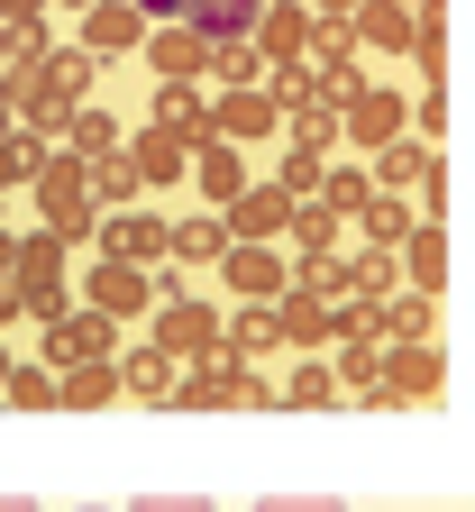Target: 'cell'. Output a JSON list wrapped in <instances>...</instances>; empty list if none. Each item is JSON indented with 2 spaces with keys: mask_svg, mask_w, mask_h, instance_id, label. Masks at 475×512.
I'll return each mask as SVG.
<instances>
[{
  "mask_svg": "<svg viewBox=\"0 0 475 512\" xmlns=\"http://www.w3.org/2000/svg\"><path fill=\"white\" fill-rule=\"evenodd\" d=\"M393 339H439V302L430 293H384V348Z\"/></svg>",
  "mask_w": 475,
  "mask_h": 512,
  "instance_id": "30",
  "label": "cell"
},
{
  "mask_svg": "<svg viewBox=\"0 0 475 512\" xmlns=\"http://www.w3.org/2000/svg\"><path fill=\"white\" fill-rule=\"evenodd\" d=\"M348 229H366V256H393L402 238H412V229H421V211H412V202H402V192H375V202H366V211H357Z\"/></svg>",
  "mask_w": 475,
  "mask_h": 512,
  "instance_id": "24",
  "label": "cell"
},
{
  "mask_svg": "<svg viewBox=\"0 0 475 512\" xmlns=\"http://www.w3.org/2000/svg\"><path fill=\"white\" fill-rule=\"evenodd\" d=\"M302 10H338V19H348V10H357V0H302Z\"/></svg>",
  "mask_w": 475,
  "mask_h": 512,
  "instance_id": "46",
  "label": "cell"
},
{
  "mask_svg": "<svg viewBox=\"0 0 475 512\" xmlns=\"http://www.w3.org/2000/svg\"><path fill=\"white\" fill-rule=\"evenodd\" d=\"M64 147H74L83 165H101V156H119V147H128V128H119V119H110L101 101H83L74 119H64Z\"/></svg>",
  "mask_w": 475,
  "mask_h": 512,
  "instance_id": "26",
  "label": "cell"
},
{
  "mask_svg": "<svg viewBox=\"0 0 475 512\" xmlns=\"http://www.w3.org/2000/svg\"><path fill=\"white\" fill-rule=\"evenodd\" d=\"M138 55H147V74H156V83H201V92H211V46H201L183 19L147 28V46H138Z\"/></svg>",
  "mask_w": 475,
  "mask_h": 512,
  "instance_id": "10",
  "label": "cell"
},
{
  "mask_svg": "<svg viewBox=\"0 0 475 512\" xmlns=\"http://www.w3.org/2000/svg\"><path fill=\"white\" fill-rule=\"evenodd\" d=\"M0 512H46V503L37 494H0Z\"/></svg>",
  "mask_w": 475,
  "mask_h": 512,
  "instance_id": "45",
  "label": "cell"
},
{
  "mask_svg": "<svg viewBox=\"0 0 475 512\" xmlns=\"http://www.w3.org/2000/svg\"><path fill=\"white\" fill-rule=\"evenodd\" d=\"M37 165H46V138H37V128H19V119H0V192H28Z\"/></svg>",
  "mask_w": 475,
  "mask_h": 512,
  "instance_id": "28",
  "label": "cell"
},
{
  "mask_svg": "<svg viewBox=\"0 0 475 512\" xmlns=\"http://www.w3.org/2000/svg\"><path fill=\"white\" fill-rule=\"evenodd\" d=\"M430 165H448L430 138H393V147H375V156H366V183H375V192H402V202H412Z\"/></svg>",
  "mask_w": 475,
  "mask_h": 512,
  "instance_id": "15",
  "label": "cell"
},
{
  "mask_svg": "<svg viewBox=\"0 0 475 512\" xmlns=\"http://www.w3.org/2000/svg\"><path fill=\"white\" fill-rule=\"evenodd\" d=\"M247 512H348V503L338 494H256Z\"/></svg>",
  "mask_w": 475,
  "mask_h": 512,
  "instance_id": "41",
  "label": "cell"
},
{
  "mask_svg": "<svg viewBox=\"0 0 475 512\" xmlns=\"http://www.w3.org/2000/svg\"><path fill=\"white\" fill-rule=\"evenodd\" d=\"M74 302L128 330V320H147V311H156V275H147V266H119V256H92V275L74 284Z\"/></svg>",
  "mask_w": 475,
  "mask_h": 512,
  "instance_id": "3",
  "label": "cell"
},
{
  "mask_svg": "<svg viewBox=\"0 0 475 512\" xmlns=\"http://www.w3.org/2000/svg\"><path fill=\"white\" fill-rule=\"evenodd\" d=\"M183 174H192V192H201V211H229L238 192H247V147H220V138H201Z\"/></svg>",
  "mask_w": 475,
  "mask_h": 512,
  "instance_id": "13",
  "label": "cell"
},
{
  "mask_svg": "<svg viewBox=\"0 0 475 512\" xmlns=\"http://www.w3.org/2000/svg\"><path fill=\"white\" fill-rule=\"evenodd\" d=\"M320 202H329L338 220H357V211L375 202V183H366V165H348V156H329V174H320Z\"/></svg>",
  "mask_w": 475,
  "mask_h": 512,
  "instance_id": "31",
  "label": "cell"
},
{
  "mask_svg": "<svg viewBox=\"0 0 475 512\" xmlns=\"http://www.w3.org/2000/svg\"><path fill=\"white\" fill-rule=\"evenodd\" d=\"M101 357H119V320H101V311H83V302H74V311L46 330V357H37V366H55V375H64V366H101Z\"/></svg>",
  "mask_w": 475,
  "mask_h": 512,
  "instance_id": "7",
  "label": "cell"
},
{
  "mask_svg": "<svg viewBox=\"0 0 475 512\" xmlns=\"http://www.w3.org/2000/svg\"><path fill=\"white\" fill-rule=\"evenodd\" d=\"M119 512H220L211 494H128Z\"/></svg>",
  "mask_w": 475,
  "mask_h": 512,
  "instance_id": "40",
  "label": "cell"
},
{
  "mask_svg": "<svg viewBox=\"0 0 475 512\" xmlns=\"http://www.w3.org/2000/svg\"><path fill=\"white\" fill-rule=\"evenodd\" d=\"M74 110H83V101L64 92V83L46 74V64H10V119H19V128H37V138L55 147V138H64V119H74Z\"/></svg>",
  "mask_w": 475,
  "mask_h": 512,
  "instance_id": "4",
  "label": "cell"
},
{
  "mask_svg": "<svg viewBox=\"0 0 475 512\" xmlns=\"http://www.w3.org/2000/svg\"><path fill=\"white\" fill-rule=\"evenodd\" d=\"M211 138L220 147H256V138H284V110L265 83H238V92H211Z\"/></svg>",
  "mask_w": 475,
  "mask_h": 512,
  "instance_id": "6",
  "label": "cell"
},
{
  "mask_svg": "<svg viewBox=\"0 0 475 512\" xmlns=\"http://www.w3.org/2000/svg\"><path fill=\"white\" fill-rule=\"evenodd\" d=\"M128 10H138L147 28H165V19H183V0H128Z\"/></svg>",
  "mask_w": 475,
  "mask_h": 512,
  "instance_id": "43",
  "label": "cell"
},
{
  "mask_svg": "<svg viewBox=\"0 0 475 512\" xmlns=\"http://www.w3.org/2000/svg\"><path fill=\"white\" fill-rule=\"evenodd\" d=\"M0 202H10V192H0Z\"/></svg>",
  "mask_w": 475,
  "mask_h": 512,
  "instance_id": "53",
  "label": "cell"
},
{
  "mask_svg": "<svg viewBox=\"0 0 475 512\" xmlns=\"http://www.w3.org/2000/svg\"><path fill=\"white\" fill-rule=\"evenodd\" d=\"M0 403L10 412H55V366H10L0 375Z\"/></svg>",
  "mask_w": 475,
  "mask_h": 512,
  "instance_id": "33",
  "label": "cell"
},
{
  "mask_svg": "<svg viewBox=\"0 0 475 512\" xmlns=\"http://www.w3.org/2000/svg\"><path fill=\"white\" fill-rule=\"evenodd\" d=\"M320 174H329V156H311V147H284V165H275V183L293 202H320Z\"/></svg>",
  "mask_w": 475,
  "mask_h": 512,
  "instance_id": "37",
  "label": "cell"
},
{
  "mask_svg": "<svg viewBox=\"0 0 475 512\" xmlns=\"http://www.w3.org/2000/svg\"><path fill=\"white\" fill-rule=\"evenodd\" d=\"M338 238H348V220H338L329 202H293V229H284L293 266H302V256H338Z\"/></svg>",
  "mask_w": 475,
  "mask_h": 512,
  "instance_id": "25",
  "label": "cell"
},
{
  "mask_svg": "<svg viewBox=\"0 0 475 512\" xmlns=\"http://www.w3.org/2000/svg\"><path fill=\"white\" fill-rule=\"evenodd\" d=\"M220 256H229L220 211H192V220H174V256H165V266H220Z\"/></svg>",
  "mask_w": 475,
  "mask_h": 512,
  "instance_id": "27",
  "label": "cell"
},
{
  "mask_svg": "<svg viewBox=\"0 0 475 512\" xmlns=\"http://www.w3.org/2000/svg\"><path fill=\"white\" fill-rule=\"evenodd\" d=\"M0 284H10V229H0Z\"/></svg>",
  "mask_w": 475,
  "mask_h": 512,
  "instance_id": "47",
  "label": "cell"
},
{
  "mask_svg": "<svg viewBox=\"0 0 475 512\" xmlns=\"http://www.w3.org/2000/svg\"><path fill=\"white\" fill-rule=\"evenodd\" d=\"M284 138H293V147H311V156H329V147H338V110H329V101L284 110Z\"/></svg>",
  "mask_w": 475,
  "mask_h": 512,
  "instance_id": "34",
  "label": "cell"
},
{
  "mask_svg": "<svg viewBox=\"0 0 475 512\" xmlns=\"http://www.w3.org/2000/svg\"><path fill=\"white\" fill-rule=\"evenodd\" d=\"M275 403H284V412H329V403H338L329 357H302V366H293V384H275Z\"/></svg>",
  "mask_w": 475,
  "mask_h": 512,
  "instance_id": "29",
  "label": "cell"
},
{
  "mask_svg": "<svg viewBox=\"0 0 475 512\" xmlns=\"http://www.w3.org/2000/svg\"><path fill=\"white\" fill-rule=\"evenodd\" d=\"M238 83H265V55L256 46H211V92H238Z\"/></svg>",
  "mask_w": 475,
  "mask_h": 512,
  "instance_id": "36",
  "label": "cell"
},
{
  "mask_svg": "<svg viewBox=\"0 0 475 512\" xmlns=\"http://www.w3.org/2000/svg\"><path fill=\"white\" fill-rule=\"evenodd\" d=\"M265 348H284V320H275V302H238V311L220 320V357H238V366H256Z\"/></svg>",
  "mask_w": 475,
  "mask_h": 512,
  "instance_id": "18",
  "label": "cell"
},
{
  "mask_svg": "<svg viewBox=\"0 0 475 512\" xmlns=\"http://www.w3.org/2000/svg\"><path fill=\"white\" fill-rule=\"evenodd\" d=\"M110 403H119V357L64 366V375H55V412H110Z\"/></svg>",
  "mask_w": 475,
  "mask_h": 512,
  "instance_id": "22",
  "label": "cell"
},
{
  "mask_svg": "<svg viewBox=\"0 0 475 512\" xmlns=\"http://www.w3.org/2000/svg\"><path fill=\"white\" fill-rule=\"evenodd\" d=\"M220 229H229V238H256V247H284V229H293V192H284L275 174H265V183H247L238 202L220 211Z\"/></svg>",
  "mask_w": 475,
  "mask_h": 512,
  "instance_id": "8",
  "label": "cell"
},
{
  "mask_svg": "<svg viewBox=\"0 0 475 512\" xmlns=\"http://www.w3.org/2000/svg\"><path fill=\"white\" fill-rule=\"evenodd\" d=\"M10 330H19V293L0 284V339H10Z\"/></svg>",
  "mask_w": 475,
  "mask_h": 512,
  "instance_id": "44",
  "label": "cell"
},
{
  "mask_svg": "<svg viewBox=\"0 0 475 512\" xmlns=\"http://www.w3.org/2000/svg\"><path fill=\"white\" fill-rule=\"evenodd\" d=\"M174 394V357L147 339V348H119V403H165Z\"/></svg>",
  "mask_w": 475,
  "mask_h": 512,
  "instance_id": "21",
  "label": "cell"
},
{
  "mask_svg": "<svg viewBox=\"0 0 475 512\" xmlns=\"http://www.w3.org/2000/svg\"><path fill=\"white\" fill-rule=\"evenodd\" d=\"M46 10H92V0H46Z\"/></svg>",
  "mask_w": 475,
  "mask_h": 512,
  "instance_id": "49",
  "label": "cell"
},
{
  "mask_svg": "<svg viewBox=\"0 0 475 512\" xmlns=\"http://www.w3.org/2000/svg\"><path fill=\"white\" fill-rule=\"evenodd\" d=\"M348 37L366 46V55H412V37H421V19H412V0H357L348 10Z\"/></svg>",
  "mask_w": 475,
  "mask_h": 512,
  "instance_id": "11",
  "label": "cell"
},
{
  "mask_svg": "<svg viewBox=\"0 0 475 512\" xmlns=\"http://www.w3.org/2000/svg\"><path fill=\"white\" fill-rule=\"evenodd\" d=\"M393 266L412 275V293H430V302H439V293H448V229H412V238L393 247Z\"/></svg>",
  "mask_w": 475,
  "mask_h": 512,
  "instance_id": "23",
  "label": "cell"
},
{
  "mask_svg": "<svg viewBox=\"0 0 475 512\" xmlns=\"http://www.w3.org/2000/svg\"><path fill=\"white\" fill-rule=\"evenodd\" d=\"M0 74H10V28H0Z\"/></svg>",
  "mask_w": 475,
  "mask_h": 512,
  "instance_id": "48",
  "label": "cell"
},
{
  "mask_svg": "<svg viewBox=\"0 0 475 512\" xmlns=\"http://www.w3.org/2000/svg\"><path fill=\"white\" fill-rule=\"evenodd\" d=\"M119 156H128V174H138V192H165V183H183V165H192V147H174L165 128H138Z\"/></svg>",
  "mask_w": 475,
  "mask_h": 512,
  "instance_id": "19",
  "label": "cell"
},
{
  "mask_svg": "<svg viewBox=\"0 0 475 512\" xmlns=\"http://www.w3.org/2000/svg\"><path fill=\"white\" fill-rule=\"evenodd\" d=\"M275 320H284V348H302V357H320V348L338 339V302H320V293H302V284H284Z\"/></svg>",
  "mask_w": 475,
  "mask_h": 512,
  "instance_id": "16",
  "label": "cell"
},
{
  "mask_svg": "<svg viewBox=\"0 0 475 512\" xmlns=\"http://www.w3.org/2000/svg\"><path fill=\"white\" fill-rule=\"evenodd\" d=\"M92 64H119V55H138L147 46V19L138 10H128V0H92V10H83V37H74Z\"/></svg>",
  "mask_w": 475,
  "mask_h": 512,
  "instance_id": "12",
  "label": "cell"
},
{
  "mask_svg": "<svg viewBox=\"0 0 475 512\" xmlns=\"http://www.w3.org/2000/svg\"><path fill=\"white\" fill-rule=\"evenodd\" d=\"M256 10H265V0H183V28H192L201 46H247Z\"/></svg>",
  "mask_w": 475,
  "mask_h": 512,
  "instance_id": "20",
  "label": "cell"
},
{
  "mask_svg": "<svg viewBox=\"0 0 475 512\" xmlns=\"http://www.w3.org/2000/svg\"><path fill=\"white\" fill-rule=\"evenodd\" d=\"M92 211L110 220V211H138V174H128V156H101L92 165Z\"/></svg>",
  "mask_w": 475,
  "mask_h": 512,
  "instance_id": "32",
  "label": "cell"
},
{
  "mask_svg": "<svg viewBox=\"0 0 475 512\" xmlns=\"http://www.w3.org/2000/svg\"><path fill=\"white\" fill-rule=\"evenodd\" d=\"M220 284H229V302H284V284H293V256H284V247H256V238H229V256H220Z\"/></svg>",
  "mask_w": 475,
  "mask_h": 512,
  "instance_id": "5",
  "label": "cell"
},
{
  "mask_svg": "<svg viewBox=\"0 0 475 512\" xmlns=\"http://www.w3.org/2000/svg\"><path fill=\"white\" fill-rule=\"evenodd\" d=\"M147 128H165L174 147H201V138H211V92H201V83H156V119Z\"/></svg>",
  "mask_w": 475,
  "mask_h": 512,
  "instance_id": "17",
  "label": "cell"
},
{
  "mask_svg": "<svg viewBox=\"0 0 475 512\" xmlns=\"http://www.w3.org/2000/svg\"><path fill=\"white\" fill-rule=\"evenodd\" d=\"M10 293H19V320H37V330H55V320L74 311V284H64V275L55 284H10Z\"/></svg>",
  "mask_w": 475,
  "mask_h": 512,
  "instance_id": "35",
  "label": "cell"
},
{
  "mask_svg": "<svg viewBox=\"0 0 475 512\" xmlns=\"http://www.w3.org/2000/svg\"><path fill=\"white\" fill-rule=\"evenodd\" d=\"M28 19H46V0H0V28H28Z\"/></svg>",
  "mask_w": 475,
  "mask_h": 512,
  "instance_id": "42",
  "label": "cell"
},
{
  "mask_svg": "<svg viewBox=\"0 0 475 512\" xmlns=\"http://www.w3.org/2000/svg\"><path fill=\"white\" fill-rule=\"evenodd\" d=\"M247 46H256L265 64L311 55V10H302V0H265V10H256V28H247Z\"/></svg>",
  "mask_w": 475,
  "mask_h": 512,
  "instance_id": "14",
  "label": "cell"
},
{
  "mask_svg": "<svg viewBox=\"0 0 475 512\" xmlns=\"http://www.w3.org/2000/svg\"><path fill=\"white\" fill-rule=\"evenodd\" d=\"M10 366H19V357H10V348H0V375H10Z\"/></svg>",
  "mask_w": 475,
  "mask_h": 512,
  "instance_id": "51",
  "label": "cell"
},
{
  "mask_svg": "<svg viewBox=\"0 0 475 512\" xmlns=\"http://www.w3.org/2000/svg\"><path fill=\"white\" fill-rule=\"evenodd\" d=\"M74 512H110V503H74Z\"/></svg>",
  "mask_w": 475,
  "mask_h": 512,
  "instance_id": "52",
  "label": "cell"
},
{
  "mask_svg": "<svg viewBox=\"0 0 475 512\" xmlns=\"http://www.w3.org/2000/svg\"><path fill=\"white\" fill-rule=\"evenodd\" d=\"M37 229H55L64 247H101V211H92V165L74 156V147H46V165H37Z\"/></svg>",
  "mask_w": 475,
  "mask_h": 512,
  "instance_id": "1",
  "label": "cell"
},
{
  "mask_svg": "<svg viewBox=\"0 0 475 512\" xmlns=\"http://www.w3.org/2000/svg\"><path fill=\"white\" fill-rule=\"evenodd\" d=\"M220 302H192V293H165L156 311H147V339L174 357V366H201V357H220Z\"/></svg>",
  "mask_w": 475,
  "mask_h": 512,
  "instance_id": "2",
  "label": "cell"
},
{
  "mask_svg": "<svg viewBox=\"0 0 475 512\" xmlns=\"http://www.w3.org/2000/svg\"><path fill=\"white\" fill-rule=\"evenodd\" d=\"M0 119H10V74H0Z\"/></svg>",
  "mask_w": 475,
  "mask_h": 512,
  "instance_id": "50",
  "label": "cell"
},
{
  "mask_svg": "<svg viewBox=\"0 0 475 512\" xmlns=\"http://www.w3.org/2000/svg\"><path fill=\"white\" fill-rule=\"evenodd\" d=\"M329 375H348L357 394H366V384L384 375V339H348V348H338V366H329Z\"/></svg>",
  "mask_w": 475,
  "mask_h": 512,
  "instance_id": "39",
  "label": "cell"
},
{
  "mask_svg": "<svg viewBox=\"0 0 475 512\" xmlns=\"http://www.w3.org/2000/svg\"><path fill=\"white\" fill-rule=\"evenodd\" d=\"M46 74H55L64 92H74V101H92V83H101V64H92L83 46H55V55H46Z\"/></svg>",
  "mask_w": 475,
  "mask_h": 512,
  "instance_id": "38",
  "label": "cell"
},
{
  "mask_svg": "<svg viewBox=\"0 0 475 512\" xmlns=\"http://www.w3.org/2000/svg\"><path fill=\"white\" fill-rule=\"evenodd\" d=\"M101 256H119V266H165L174 256V220H156V211H110L101 220Z\"/></svg>",
  "mask_w": 475,
  "mask_h": 512,
  "instance_id": "9",
  "label": "cell"
}]
</instances>
